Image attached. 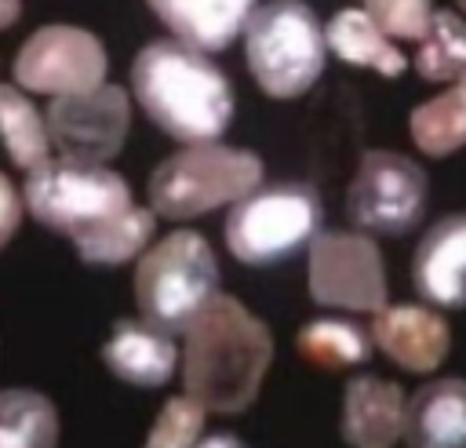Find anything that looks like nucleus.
I'll return each mask as SVG.
<instances>
[{
    "instance_id": "17",
    "label": "nucleus",
    "mask_w": 466,
    "mask_h": 448,
    "mask_svg": "<svg viewBox=\"0 0 466 448\" xmlns=\"http://www.w3.org/2000/svg\"><path fill=\"white\" fill-rule=\"evenodd\" d=\"M175 40L211 55L229 47L258 0H146Z\"/></svg>"
},
{
    "instance_id": "30",
    "label": "nucleus",
    "mask_w": 466,
    "mask_h": 448,
    "mask_svg": "<svg viewBox=\"0 0 466 448\" xmlns=\"http://www.w3.org/2000/svg\"><path fill=\"white\" fill-rule=\"evenodd\" d=\"M455 4H459V7H462V11H466V0H455Z\"/></svg>"
},
{
    "instance_id": "23",
    "label": "nucleus",
    "mask_w": 466,
    "mask_h": 448,
    "mask_svg": "<svg viewBox=\"0 0 466 448\" xmlns=\"http://www.w3.org/2000/svg\"><path fill=\"white\" fill-rule=\"evenodd\" d=\"M415 69L422 80H459L466 76V18L433 7L426 33L415 40Z\"/></svg>"
},
{
    "instance_id": "9",
    "label": "nucleus",
    "mask_w": 466,
    "mask_h": 448,
    "mask_svg": "<svg viewBox=\"0 0 466 448\" xmlns=\"http://www.w3.org/2000/svg\"><path fill=\"white\" fill-rule=\"evenodd\" d=\"M309 248V299L339 310L375 313L386 306L379 244L357 229H317Z\"/></svg>"
},
{
    "instance_id": "19",
    "label": "nucleus",
    "mask_w": 466,
    "mask_h": 448,
    "mask_svg": "<svg viewBox=\"0 0 466 448\" xmlns=\"http://www.w3.org/2000/svg\"><path fill=\"white\" fill-rule=\"evenodd\" d=\"M153 229H157V215L153 208H135L127 204L124 211L102 219L98 226L84 229L73 237V248L84 262H95V266H120L135 255H142L153 240Z\"/></svg>"
},
{
    "instance_id": "21",
    "label": "nucleus",
    "mask_w": 466,
    "mask_h": 448,
    "mask_svg": "<svg viewBox=\"0 0 466 448\" xmlns=\"http://www.w3.org/2000/svg\"><path fill=\"white\" fill-rule=\"evenodd\" d=\"M58 412L36 390H0V448H55Z\"/></svg>"
},
{
    "instance_id": "18",
    "label": "nucleus",
    "mask_w": 466,
    "mask_h": 448,
    "mask_svg": "<svg viewBox=\"0 0 466 448\" xmlns=\"http://www.w3.org/2000/svg\"><path fill=\"white\" fill-rule=\"evenodd\" d=\"M324 44L350 66L360 69H375L382 76H400L404 73V55L393 47L390 36L379 33V25L364 15V7H342L339 15H331V22L324 25Z\"/></svg>"
},
{
    "instance_id": "7",
    "label": "nucleus",
    "mask_w": 466,
    "mask_h": 448,
    "mask_svg": "<svg viewBox=\"0 0 466 448\" xmlns=\"http://www.w3.org/2000/svg\"><path fill=\"white\" fill-rule=\"evenodd\" d=\"M22 204L40 226L76 237L102 219L124 211L131 204V186L106 164L47 157L33 171H25Z\"/></svg>"
},
{
    "instance_id": "6",
    "label": "nucleus",
    "mask_w": 466,
    "mask_h": 448,
    "mask_svg": "<svg viewBox=\"0 0 466 448\" xmlns=\"http://www.w3.org/2000/svg\"><path fill=\"white\" fill-rule=\"evenodd\" d=\"M320 197L306 182H258L229 204L226 248L244 266H269L302 251L320 229Z\"/></svg>"
},
{
    "instance_id": "28",
    "label": "nucleus",
    "mask_w": 466,
    "mask_h": 448,
    "mask_svg": "<svg viewBox=\"0 0 466 448\" xmlns=\"http://www.w3.org/2000/svg\"><path fill=\"white\" fill-rule=\"evenodd\" d=\"M193 448H248V444L240 437H233V433H211V437L197 441Z\"/></svg>"
},
{
    "instance_id": "2",
    "label": "nucleus",
    "mask_w": 466,
    "mask_h": 448,
    "mask_svg": "<svg viewBox=\"0 0 466 448\" xmlns=\"http://www.w3.org/2000/svg\"><path fill=\"white\" fill-rule=\"evenodd\" d=\"M131 91L146 117L171 138L215 142L233 120V84L197 47L153 40L131 62Z\"/></svg>"
},
{
    "instance_id": "8",
    "label": "nucleus",
    "mask_w": 466,
    "mask_h": 448,
    "mask_svg": "<svg viewBox=\"0 0 466 448\" xmlns=\"http://www.w3.org/2000/svg\"><path fill=\"white\" fill-rule=\"evenodd\" d=\"M426 171L393 149H368L346 193V215L360 233L400 237L419 226L426 211Z\"/></svg>"
},
{
    "instance_id": "20",
    "label": "nucleus",
    "mask_w": 466,
    "mask_h": 448,
    "mask_svg": "<svg viewBox=\"0 0 466 448\" xmlns=\"http://www.w3.org/2000/svg\"><path fill=\"white\" fill-rule=\"evenodd\" d=\"M411 142L430 157H451L466 146V76H459L444 95L422 102L408 117Z\"/></svg>"
},
{
    "instance_id": "14",
    "label": "nucleus",
    "mask_w": 466,
    "mask_h": 448,
    "mask_svg": "<svg viewBox=\"0 0 466 448\" xmlns=\"http://www.w3.org/2000/svg\"><path fill=\"white\" fill-rule=\"evenodd\" d=\"M404 448H466V379H433L404 401Z\"/></svg>"
},
{
    "instance_id": "16",
    "label": "nucleus",
    "mask_w": 466,
    "mask_h": 448,
    "mask_svg": "<svg viewBox=\"0 0 466 448\" xmlns=\"http://www.w3.org/2000/svg\"><path fill=\"white\" fill-rule=\"evenodd\" d=\"M102 364L116 379L153 390L175 375L178 350H175V339L167 331L153 328L149 321H116L113 335L102 346Z\"/></svg>"
},
{
    "instance_id": "22",
    "label": "nucleus",
    "mask_w": 466,
    "mask_h": 448,
    "mask_svg": "<svg viewBox=\"0 0 466 448\" xmlns=\"http://www.w3.org/2000/svg\"><path fill=\"white\" fill-rule=\"evenodd\" d=\"M0 138L7 157L22 171H33L51 157V138L40 109L11 84H0Z\"/></svg>"
},
{
    "instance_id": "15",
    "label": "nucleus",
    "mask_w": 466,
    "mask_h": 448,
    "mask_svg": "<svg viewBox=\"0 0 466 448\" xmlns=\"http://www.w3.org/2000/svg\"><path fill=\"white\" fill-rule=\"evenodd\" d=\"M404 393L393 379L357 375L342 397V437L353 448H393L400 444Z\"/></svg>"
},
{
    "instance_id": "12",
    "label": "nucleus",
    "mask_w": 466,
    "mask_h": 448,
    "mask_svg": "<svg viewBox=\"0 0 466 448\" xmlns=\"http://www.w3.org/2000/svg\"><path fill=\"white\" fill-rule=\"evenodd\" d=\"M371 346H379L393 364L408 372H437L451 350V331L444 317L430 306H382L375 310Z\"/></svg>"
},
{
    "instance_id": "10",
    "label": "nucleus",
    "mask_w": 466,
    "mask_h": 448,
    "mask_svg": "<svg viewBox=\"0 0 466 448\" xmlns=\"http://www.w3.org/2000/svg\"><path fill=\"white\" fill-rule=\"evenodd\" d=\"M47 138L66 160L106 164L120 153L131 127L127 91L116 84H95L87 91L55 95L47 106Z\"/></svg>"
},
{
    "instance_id": "29",
    "label": "nucleus",
    "mask_w": 466,
    "mask_h": 448,
    "mask_svg": "<svg viewBox=\"0 0 466 448\" xmlns=\"http://www.w3.org/2000/svg\"><path fill=\"white\" fill-rule=\"evenodd\" d=\"M22 15V0H0V29H7Z\"/></svg>"
},
{
    "instance_id": "5",
    "label": "nucleus",
    "mask_w": 466,
    "mask_h": 448,
    "mask_svg": "<svg viewBox=\"0 0 466 448\" xmlns=\"http://www.w3.org/2000/svg\"><path fill=\"white\" fill-rule=\"evenodd\" d=\"M262 182V160L251 149L193 142L160 160L149 175V208L164 219H197L226 208Z\"/></svg>"
},
{
    "instance_id": "3",
    "label": "nucleus",
    "mask_w": 466,
    "mask_h": 448,
    "mask_svg": "<svg viewBox=\"0 0 466 448\" xmlns=\"http://www.w3.org/2000/svg\"><path fill=\"white\" fill-rule=\"evenodd\" d=\"M240 33L248 69L269 98H299L320 80L328 44L324 25L306 0L255 4Z\"/></svg>"
},
{
    "instance_id": "27",
    "label": "nucleus",
    "mask_w": 466,
    "mask_h": 448,
    "mask_svg": "<svg viewBox=\"0 0 466 448\" xmlns=\"http://www.w3.org/2000/svg\"><path fill=\"white\" fill-rule=\"evenodd\" d=\"M22 211H25V204H22L18 189H15V182L0 171V248L15 237V229L22 222Z\"/></svg>"
},
{
    "instance_id": "1",
    "label": "nucleus",
    "mask_w": 466,
    "mask_h": 448,
    "mask_svg": "<svg viewBox=\"0 0 466 448\" xmlns=\"http://www.w3.org/2000/svg\"><path fill=\"white\" fill-rule=\"evenodd\" d=\"M182 382L204 412L237 415L251 408L273 361L269 328L233 295H215L182 328Z\"/></svg>"
},
{
    "instance_id": "13",
    "label": "nucleus",
    "mask_w": 466,
    "mask_h": 448,
    "mask_svg": "<svg viewBox=\"0 0 466 448\" xmlns=\"http://www.w3.org/2000/svg\"><path fill=\"white\" fill-rule=\"evenodd\" d=\"M411 280L430 306H466V211L426 229L411 259Z\"/></svg>"
},
{
    "instance_id": "4",
    "label": "nucleus",
    "mask_w": 466,
    "mask_h": 448,
    "mask_svg": "<svg viewBox=\"0 0 466 448\" xmlns=\"http://www.w3.org/2000/svg\"><path fill=\"white\" fill-rule=\"evenodd\" d=\"M218 295V259L193 229H175L149 244L135 270V302L142 321L167 335L182 328Z\"/></svg>"
},
{
    "instance_id": "11",
    "label": "nucleus",
    "mask_w": 466,
    "mask_h": 448,
    "mask_svg": "<svg viewBox=\"0 0 466 448\" xmlns=\"http://www.w3.org/2000/svg\"><path fill=\"white\" fill-rule=\"evenodd\" d=\"M109 58L95 33L80 25H44L15 55V80L36 95H73L106 80Z\"/></svg>"
},
{
    "instance_id": "24",
    "label": "nucleus",
    "mask_w": 466,
    "mask_h": 448,
    "mask_svg": "<svg viewBox=\"0 0 466 448\" xmlns=\"http://www.w3.org/2000/svg\"><path fill=\"white\" fill-rule=\"evenodd\" d=\"M295 346H299V353L309 364H320V368H350V364L368 361L371 335L360 324H350V321H309L299 331Z\"/></svg>"
},
{
    "instance_id": "25",
    "label": "nucleus",
    "mask_w": 466,
    "mask_h": 448,
    "mask_svg": "<svg viewBox=\"0 0 466 448\" xmlns=\"http://www.w3.org/2000/svg\"><path fill=\"white\" fill-rule=\"evenodd\" d=\"M200 430H204V408L193 397H171L164 401L142 448H193L200 441Z\"/></svg>"
},
{
    "instance_id": "26",
    "label": "nucleus",
    "mask_w": 466,
    "mask_h": 448,
    "mask_svg": "<svg viewBox=\"0 0 466 448\" xmlns=\"http://www.w3.org/2000/svg\"><path fill=\"white\" fill-rule=\"evenodd\" d=\"M360 7L390 40H419L433 18V0H360Z\"/></svg>"
}]
</instances>
